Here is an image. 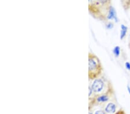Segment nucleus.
I'll return each instance as SVG.
<instances>
[{
	"instance_id": "nucleus-4",
	"label": "nucleus",
	"mask_w": 130,
	"mask_h": 114,
	"mask_svg": "<svg viewBox=\"0 0 130 114\" xmlns=\"http://www.w3.org/2000/svg\"><path fill=\"white\" fill-rule=\"evenodd\" d=\"M104 110L106 113L109 114H114L117 112V105L116 103L110 101L103 105Z\"/></svg>"
},
{
	"instance_id": "nucleus-8",
	"label": "nucleus",
	"mask_w": 130,
	"mask_h": 114,
	"mask_svg": "<svg viewBox=\"0 0 130 114\" xmlns=\"http://www.w3.org/2000/svg\"><path fill=\"white\" fill-rule=\"evenodd\" d=\"M113 51V53H114L115 55L116 56V57H118L119 55H120V47L118 46V45H117V46H116L114 48Z\"/></svg>"
},
{
	"instance_id": "nucleus-6",
	"label": "nucleus",
	"mask_w": 130,
	"mask_h": 114,
	"mask_svg": "<svg viewBox=\"0 0 130 114\" xmlns=\"http://www.w3.org/2000/svg\"><path fill=\"white\" fill-rule=\"evenodd\" d=\"M115 18H116V14H115V9L112 7H111L110 8L109 12L108 17H107V20H112Z\"/></svg>"
},
{
	"instance_id": "nucleus-2",
	"label": "nucleus",
	"mask_w": 130,
	"mask_h": 114,
	"mask_svg": "<svg viewBox=\"0 0 130 114\" xmlns=\"http://www.w3.org/2000/svg\"><path fill=\"white\" fill-rule=\"evenodd\" d=\"M88 57H89V72H88L89 79L90 80H94L100 77L103 71V67L101 61L97 55L91 53H89Z\"/></svg>"
},
{
	"instance_id": "nucleus-14",
	"label": "nucleus",
	"mask_w": 130,
	"mask_h": 114,
	"mask_svg": "<svg viewBox=\"0 0 130 114\" xmlns=\"http://www.w3.org/2000/svg\"><path fill=\"white\" fill-rule=\"evenodd\" d=\"M89 114H93V113H92L91 112H90H90H89Z\"/></svg>"
},
{
	"instance_id": "nucleus-13",
	"label": "nucleus",
	"mask_w": 130,
	"mask_h": 114,
	"mask_svg": "<svg viewBox=\"0 0 130 114\" xmlns=\"http://www.w3.org/2000/svg\"><path fill=\"white\" fill-rule=\"evenodd\" d=\"M128 47H129V49L130 50V41H129V43H128Z\"/></svg>"
},
{
	"instance_id": "nucleus-7",
	"label": "nucleus",
	"mask_w": 130,
	"mask_h": 114,
	"mask_svg": "<svg viewBox=\"0 0 130 114\" xmlns=\"http://www.w3.org/2000/svg\"><path fill=\"white\" fill-rule=\"evenodd\" d=\"M121 4L125 10L128 9L130 7V0H121Z\"/></svg>"
},
{
	"instance_id": "nucleus-11",
	"label": "nucleus",
	"mask_w": 130,
	"mask_h": 114,
	"mask_svg": "<svg viewBox=\"0 0 130 114\" xmlns=\"http://www.w3.org/2000/svg\"><path fill=\"white\" fill-rule=\"evenodd\" d=\"M125 67H126V69L127 70H128L129 71H130V63L128 62H127L125 64Z\"/></svg>"
},
{
	"instance_id": "nucleus-10",
	"label": "nucleus",
	"mask_w": 130,
	"mask_h": 114,
	"mask_svg": "<svg viewBox=\"0 0 130 114\" xmlns=\"http://www.w3.org/2000/svg\"><path fill=\"white\" fill-rule=\"evenodd\" d=\"M114 114H126L125 112L124 111V109L122 108H120V109H119L118 111H117V112Z\"/></svg>"
},
{
	"instance_id": "nucleus-3",
	"label": "nucleus",
	"mask_w": 130,
	"mask_h": 114,
	"mask_svg": "<svg viewBox=\"0 0 130 114\" xmlns=\"http://www.w3.org/2000/svg\"><path fill=\"white\" fill-rule=\"evenodd\" d=\"M105 85V83L104 82V80L102 78L99 77L94 80L93 82L90 86L93 92V96L102 93V90L104 89Z\"/></svg>"
},
{
	"instance_id": "nucleus-1",
	"label": "nucleus",
	"mask_w": 130,
	"mask_h": 114,
	"mask_svg": "<svg viewBox=\"0 0 130 114\" xmlns=\"http://www.w3.org/2000/svg\"><path fill=\"white\" fill-rule=\"evenodd\" d=\"M115 96L113 86L112 83L110 81H108V86L104 93L99 95H94L89 98V111L91 110L93 107L98 106V105H104L105 104L108 103V101L110 100Z\"/></svg>"
},
{
	"instance_id": "nucleus-5",
	"label": "nucleus",
	"mask_w": 130,
	"mask_h": 114,
	"mask_svg": "<svg viewBox=\"0 0 130 114\" xmlns=\"http://www.w3.org/2000/svg\"><path fill=\"white\" fill-rule=\"evenodd\" d=\"M127 27L126 26H125L124 25L122 24L121 26V32H120V38L121 40H122L125 38V36H126L127 32Z\"/></svg>"
},
{
	"instance_id": "nucleus-12",
	"label": "nucleus",
	"mask_w": 130,
	"mask_h": 114,
	"mask_svg": "<svg viewBox=\"0 0 130 114\" xmlns=\"http://www.w3.org/2000/svg\"><path fill=\"white\" fill-rule=\"evenodd\" d=\"M127 89H128V91L129 95H130V88L129 87V86H127Z\"/></svg>"
},
{
	"instance_id": "nucleus-9",
	"label": "nucleus",
	"mask_w": 130,
	"mask_h": 114,
	"mask_svg": "<svg viewBox=\"0 0 130 114\" xmlns=\"http://www.w3.org/2000/svg\"><path fill=\"white\" fill-rule=\"evenodd\" d=\"M94 114H108L106 113V112L105 111L104 109H99V110L96 111L95 112H94Z\"/></svg>"
}]
</instances>
